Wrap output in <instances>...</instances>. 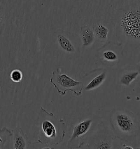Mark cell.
Segmentation results:
<instances>
[{
  "instance_id": "cell-16",
  "label": "cell",
  "mask_w": 140,
  "mask_h": 149,
  "mask_svg": "<svg viewBox=\"0 0 140 149\" xmlns=\"http://www.w3.org/2000/svg\"><path fill=\"white\" fill-rule=\"evenodd\" d=\"M5 12L4 9L0 5V36L4 31L5 27Z\"/></svg>"
},
{
  "instance_id": "cell-10",
  "label": "cell",
  "mask_w": 140,
  "mask_h": 149,
  "mask_svg": "<svg viewBox=\"0 0 140 149\" xmlns=\"http://www.w3.org/2000/svg\"><path fill=\"white\" fill-rule=\"evenodd\" d=\"M70 33L61 32L57 35V41L60 47L66 53H73L76 52V48L74 44Z\"/></svg>"
},
{
  "instance_id": "cell-7",
  "label": "cell",
  "mask_w": 140,
  "mask_h": 149,
  "mask_svg": "<svg viewBox=\"0 0 140 149\" xmlns=\"http://www.w3.org/2000/svg\"><path fill=\"white\" fill-rule=\"evenodd\" d=\"M92 120L87 118L74 125L72 133L67 142L68 148H72L75 141L87 133L92 126Z\"/></svg>"
},
{
  "instance_id": "cell-12",
  "label": "cell",
  "mask_w": 140,
  "mask_h": 149,
  "mask_svg": "<svg viewBox=\"0 0 140 149\" xmlns=\"http://www.w3.org/2000/svg\"><path fill=\"white\" fill-rule=\"evenodd\" d=\"M140 75V71L137 70H129L123 72L119 77V83L124 86H129Z\"/></svg>"
},
{
  "instance_id": "cell-17",
  "label": "cell",
  "mask_w": 140,
  "mask_h": 149,
  "mask_svg": "<svg viewBox=\"0 0 140 149\" xmlns=\"http://www.w3.org/2000/svg\"><path fill=\"white\" fill-rule=\"evenodd\" d=\"M122 149H134L132 147L130 146H127V145L124 144L122 148H121Z\"/></svg>"
},
{
  "instance_id": "cell-3",
  "label": "cell",
  "mask_w": 140,
  "mask_h": 149,
  "mask_svg": "<svg viewBox=\"0 0 140 149\" xmlns=\"http://www.w3.org/2000/svg\"><path fill=\"white\" fill-rule=\"evenodd\" d=\"M109 121L114 136L120 140L130 141L140 135V122L135 114L129 110L123 108L113 110Z\"/></svg>"
},
{
  "instance_id": "cell-11",
  "label": "cell",
  "mask_w": 140,
  "mask_h": 149,
  "mask_svg": "<svg viewBox=\"0 0 140 149\" xmlns=\"http://www.w3.org/2000/svg\"><path fill=\"white\" fill-rule=\"evenodd\" d=\"M80 38L84 47L91 46L96 40L92 29L87 25L80 27Z\"/></svg>"
},
{
  "instance_id": "cell-9",
  "label": "cell",
  "mask_w": 140,
  "mask_h": 149,
  "mask_svg": "<svg viewBox=\"0 0 140 149\" xmlns=\"http://www.w3.org/2000/svg\"><path fill=\"white\" fill-rule=\"evenodd\" d=\"M13 149H28L31 143L27 136L21 127H15L13 131Z\"/></svg>"
},
{
  "instance_id": "cell-1",
  "label": "cell",
  "mask_w": 140,
  "mask_h": 149,
  "mask_svg": "<svg viewBox=\"0 0 140 149\" xmlns=\"http://www.w3.org/2000/svg\"><path fill=\"white\" fill-rule=\"evenodd\" d=\"M114 31L119 43L140 44V3L134 2L123 6L114 18Z\"/></svg>"
},
{
  "instance_id": "cell-4",
  "label": "cell",
  "mask_w": 140,
  "mask_h": 149,
  "mask_svg": "<svg viewBox=\"0 0 140 149\" xmlns=\"http://www.w3.org/2000/svg\"><path fill=\"white\" fill-rule=\"evenodd\" d=\"M50 83L56 89L57 93L62 96H65L66 92L69 91L77 96H79L83 91L82 81H76L65 73H62L60 68L53 71Z\"/></svg>"
},
{
  "instance_id": "cell-13",
  "label": "cell",
  "mask_w": 140,
  "mask_h": 149,
  "mask_svg": "<svg viewBox=\"0 0 140 149\" xmlns=\"http://www.w3.org/2000/svg\"><path fill=\"white\" fill-rule=\"evenodd\" d=\"M95 40L101 43H105L108 39L109 29L102 24H97L92 29Z\"/></svg>"
},
{
  "instance_id": "cell-14",
  "label": "cell",
  "mask_w": 140,
  "mask_h": 149,
  "mask_svg": "<svg viewBox=\"0 0 140 149\" xmlns=\"http://www.w3.org/2000/svg\"><path fill=\"white\" fill-rule=\"evenodd\" d=\"M13 136V132L6 127L0 130V149L4 148L10 138Z\"/></svg>"
},
{
  "instance_id": "cell-2",
  "label": "cell",
  "mask_w": 140,
  "mask_h": 149,
  "mask_svg": "<svg viewBox=\"0 0 140 149\" xmlns=\"http://www.w3.org/2000/svg\"><path fill=\"white\" fill-rule=\"evenodd\" d=\"M66 123L61 118H57L52 112H48L40 107L38 143L52 147L60 144L66 134Z\"/></svg>"
},
{
  "instance_id": "cell-15",
  "label": "cell",
  "mask_w": 140,
  "mask_h": 149,
  "mask_svg": "<svg viewBox=\"0 0 140 149\" xmlns=\"http://www.w3.org/2000/svg\"><path fill=\"white\" fill-rule=\"evenodd\" d=\"M23 78V74L22 71L18 69L12 70L10 73V79L15 83H20Z\"/></svg>"
},
{
  "instance_id": "cell-6",
  "label": "cell",
  "mask_w": 140,
  "mask_h": 149,
  "mask_svg": "<svg viewBox=\"0 0 140 149\" xmlns=\"http://www.w3.org/2000/svg\"><path fill=\"white\" fill-rule=\"evenodd\" d=\"M122 45L120 43L109 42L105 44L97 50L98 56L101 61L104 62L107 65H114L117 63L120 58V50L119 48Z\"/></svg>"
},
{
  "instance_id": "cell-8",
  "label": "cell",
  "mask_w": 140,
  "mask_h": 149,
  "mask_svg": "<svg viewBox=\"0 0 140 149\" xmlns=\"http://www.w3.org/2000/svg\"><path fill=\"white\" fill-rule=\"evenodd\" d=\"M100 68L99 69L97 75H94V70H92L90 72L88 73L85 76L91 79L88 82V83L84 86L83 90L85 91H90L94 90L96 88H99L101 85L104 83L107 77V72L105 70L101 69L100 73H99Z\"/></svg>"
},
{
  "instance_id": "cell-5",
  "label": "cell",
  "mask_w": 140,
  "mask_h": 149,
  "mask_svg": "<svg viewBox=\"0 0 140 149\" xmlns=\"http://www.w3.org/2000/svg\"><path fill=\"white\" fill-rule=\"evenodd\" d=\"M95 133L88 139V149H112L116 136L113 132L103 123L98 125Z\"/></svg>"
}]
</instances>
